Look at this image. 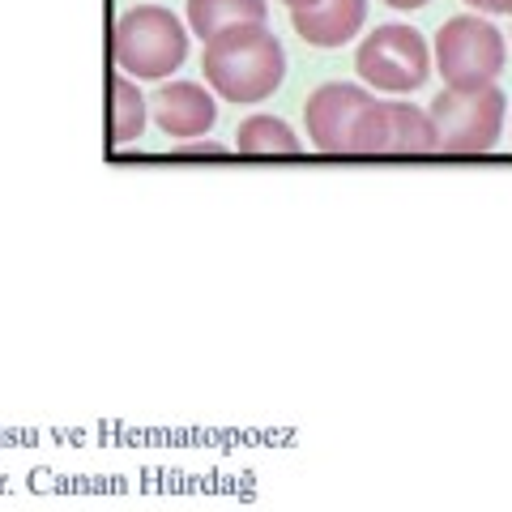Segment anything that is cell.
I'll return each instance as SVG.
<instances>
[{"label": "cell", "mask_w": 512, "mask_h": 512, "mask_svg": "<svg viewBox=\"0 0 512 512\" xmlns=\"http://www.w3.org/2000/svg\"><path fill=\"white\" fill-rule=\"evenodd\" d=\"M205 82L227 103H261L286 77V52L265 22H239L205 39Z\"/></svg>", "instance_id": "1"}, {"label": "cell", "mask_w": 512, "mask_h": 512, "mask_svg": "<svg viewBox=\"0 0 512 512\" xmlns=\"http://www.w3.org/2000/svg\"><path fill=\"white\" fill-rule=\"evenodd\" d=\"M111 56L133 82H167L188 60V26L163 5H137L111 30Z\"/></svg>", "instance_id": "2"}, {"label": "cell", "mask_w": 512, "mask_h": 512, "mask_svg": "<svg viewBox=\"0 0 512 512\" xmlns=\"http://www.w3.org/2000/svg\"><path fill=\"white\" fill-rule=\"evenodd\" d=\"M436 120V154L448 158H474L487 154L504 133V94L495 86L483 90H440L436 103L427 107Z\"/></svg>", "instance_id": "3"}, {"label": "cell", "mask_w": 512, "mask_h": 512, "mask_svg": "<svg viewBox=\"0 0 512 512\" xmlns=\"http://www.w3.org/2000/svg\"><path fill=\"white\" fill-rule=\"evenodd\" d=\"M436 69L448 90H483L495 86V77L504 73V35L478 13H461L448 18L436 35Z\"/></svg>", "instance_id": "4"}, {"label": "cell", "mask_w": 512, "mask_h": 512, "mask_svg": "<svg viewBox=\"0 0 512 512\" xmlns=\"http://www.w3.org/2000/svg\"><path fill=\"white\" fill-rule=\"evenodd\" d=\"M355 69L367 86L384 94H410L431 77V43L406 22H384L359 43Z\"/></svg>", "instance_id": "5"}, {"label": "cell", "mask_w": 512, "mask_h": 512, "mask_svg": "<svg viewBox=\"0 0 512 512\" xmlns=\"http://www.w3.org/2000/svg\"><path fill=\"white\" fill-rule=\"evenodd\" d=\"M372 99V90L350 86V82H325L308 94L303 103V120H308V137L320 154L350 158V133H355L359 111Z\"/></svg>", "instance_id": "6"}, {"label": "cell", "mask_w": 512, "mask_h": 512, "mask_svg": "<svg viewBox=\"0 0 512 512\" xmlns=\"http://www.w3.org/2000/svg\"><path fill=\"white\" fill-rule=\"evenodd\" d=\"M150 120L163 128L167 137L192 141L214 128L218 107H214V94L201 82H171V86H158V94L150 99Z\"/></svg>", "instance_id": "7"}, {"label": "cell", "mask_w": 512, "mask_h": 512, "mask_svg": "<svg viewBox=\"0 0 512 512\" xmlns=\"http://www.w3.org/2000/svg\"><path fill=\"white\" fill-rule=\"evenodd\" d=\"M367 22V0H320L308 9H291V26L303 43L333 52V47L350 43Z\"/></svg>", "instance_id": "8"}, {"label": "cell", "mask_w": 512, "mask_h": 512, "mask_svg": "<svg viewBox=\"0 0 512 512\" xmlns=\"http://www.w3.org/2000/svg\"><path fill=\"white\" fill-rule=\"evenodd\" d=\"M436 154V120L414 103L389 99V154L384 158H431Z\"/></svg>", "instance_id": "9"}, {"label": "cell", "mask_w": 512, "mask_h": 512, "mask_svg": "<svg viewBox=\"0 0 512 512\" xmlns=\"http://www.w3.org/2000/svg\"><path fill=\"white\" fill-rule=\"evenodd\" d=\"M235 150L239 158H299V133L278 116H252L239 124L235 133Z\"/></svg>", "instance_id": "10"}, {"label": "cell", "mask_w": 512, "mask_h": 512, "mask_svg": "<svg viewBox=\"0 0 512 512\" xmlns=\"http://www.w3.org/2000/svg\"><path fill=\"white\" fill-rule=\"evenodd\" d=\"M269 0H188V30L201 39H214L218 30L239 22H265Z\"/></svg>", "instance_id": "11"}, {"label": "cell", "mask_w": 512, "mask_h": 512, "mask_svg": "<svg viewBox=\"0 0 512 512\" xmlns=\"http://www.w3.org/2000/svg\"><path fill=\"white\" fill-rule=\"evenodd\" d=\"M146 120H150V103L141 94V86L128 73H116L111 77V141L116 146L137 141L146 133Z\"/></svg>", "instance_id": "12"}, {"label": "cell", "mask_w": 512, "mask_h": 512, "mask_svg": "<svg viewBox=\"0 0 512 512\" xmlns=\"http://www.w3.org/2000/svg\"><path fill=\"white\" fill-rule=\"evenodd\" d=\"M389 154V99H367L350 133V158H384Z\"/></svg>", "instance_id": "13"}, {"label": "cell", "mask_w": 512, "mask_h": 512, "mask_svg": "<svg viewBox=\"0 0 512 512\" xmlns=\"http://www.w3.org/2000/svg\"><path fill=\"white\" fill-rule=\"evenodd\" d=\"M175 158L188 163V158H231V154H227V146H218V141H188V146L175 150Z\"/></svg>", "instance_id": "14"}, {"label": "cell", "mask_w": 512, "mask_h": 512, "mask_svg": "<svg viewBox=\"0 0 512 512\" xmlns=\"http://www.w3.org/2000/svg\"><path fill=\"white\" fill-rule=\"evenodd\" d=\"M470 9L478 13H495V18H504V13H512V0H466Z\"/></svg>", "instance_id": "15"}, {"label": "cell", "mask_w": 512, "mask_h": 512, "mask_svg": "<svg viewBox=\"0 0 512 512\" xmlns=\"http://www.w3.org/2000/svg\"><path fill=\"white\" fill-rule=\"evenodd\" d=\"M384 5H389V9H402V13H410V9H423L427 0H384Z\"/></svg>", "instance_id": "16"}, {"label": "cell", "mask_w": 512, "mask_h": 512, "mask_svg": "<svg viewBox=\"0 0 512 512\" xmlns=\"http://www.w3.org/2000/svg\"><path fill=\"white\" fill-rule=\"evenodd\" d=\"M286 9H308V5H320V0H282Z\"/></svg>", "instance_id": "17"}]
</instances>
